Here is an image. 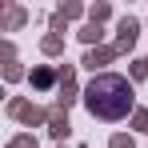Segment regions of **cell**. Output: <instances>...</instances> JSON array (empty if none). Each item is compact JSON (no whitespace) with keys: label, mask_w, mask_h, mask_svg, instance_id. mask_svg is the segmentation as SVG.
I'll list each match as a JSON object with an SVG mask.
<instances>
[{"label":"cell","mask_w":148,"mask_h":148,"mask_svg":"<svg viewBox=\"0 0 148 148\" xmlns=\"http://www.w3.org/2000/svg\"><path fill=\"white\" fill-rule=\"evenodd\" d=\"M84 104L100 120H124L128 108H132V84L116 72H104L84 88Z\"/></svg>","instance_id":"6da1fadb"}]
</instances>
